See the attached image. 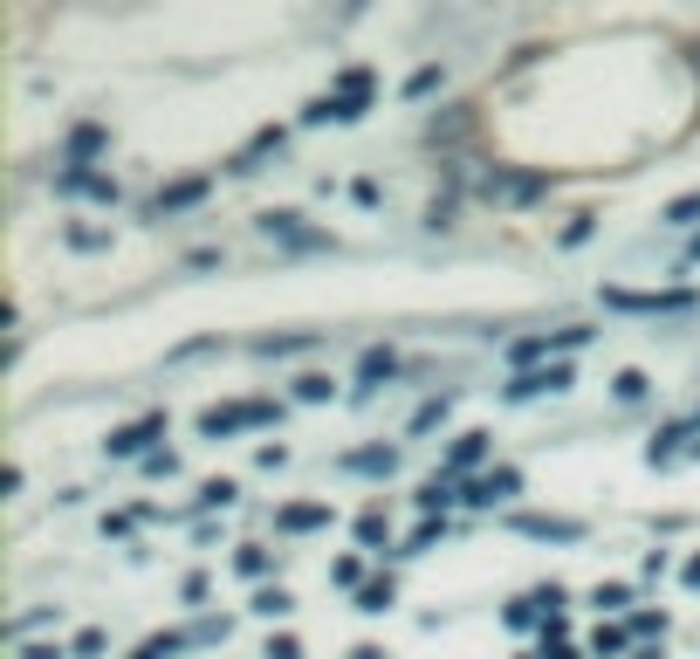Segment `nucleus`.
<instances>
[{
	"mask_svg": "<svg viewBox=\"0 0 700 659\" xmlns=\"http://www.w3.org/2000/svg\"><path fill=\"white\" fill-rule=\"evenodd\" d=\"M357 371H365V385H378V378H392V350H365V365H357Z\"/></svg>",
	"mask_w": 700,
	"mask_h": 659,
	"instance_id": "obj_14",
	"label": "nucleus"
},
{
	"mask_svg": "<svg viewBox=\"0 0 700 659\" xmlns=\"http://www.w3.org/2000/svg\"><path fill=\"white\" fill-rule=\"evenodd\" d=\"M21 659H62L56 646H28V652H21Z\"/></svg>",
	"mask_w": 700,
	"mask_h": 659,
	"instance_id": "obj_25",
	"label": "nucleus"
},
{
	"mask_svg": "<svg viewBox=\"0 0 700 659\" xmlns=\"http://www.w3.org/2000/svg\"><path fill=\"white\" fill-rule=\"evenodd\" d=\"M96 144H103V131H96V124H83V131H76V138H69V159H90V151H96Z\"/></svg>",
	"mask_w": 700,
	"mask_h": 659,
	"instance_id": "obj_17",
	"label": "nucleus"
},
{
	"mask_svg": "<svg viewBox=\"0 0 700 659\" xmlns=\"http://www.w3.org/2000/svg\"><path fill=\"white\" fill-rule=\"evenodd\" d=\"M508 495H515V467H495L487 481H474V495H467V501H481V509H487V501H508Z\"/></svg>",
	"mask_w": 700,
	"mask_h": 659,
	"instance_id": "obj_6",
	"label": "nucleus"
},
{
	"mask_svg": "<svg viewBox=\"0 0 700 659\" xmlns=\"http://www.w3.org/2000/svg\"><path fill=\"white\" fill-rule=\"evenodd\" d=\"M317 522H330V509H323V501H302V509H282V529H317Z\"/></svg>",
	"mask_w": 700,
	"mask_h": 659,
	"instance_id": "obj_11",
	"label": "nucleus"
},
{
	"mask_svg": "<svg viewBox=\"0 0 700 659\" xmlns=\"http://www.w3.org/2000/svg\"><path fill=\"white\" fill-rule=\"evenodd\" d=\"M365 104H371V69H351V76H344V83H336L330 96H317V104H309V124H323V117L351 124Z\"/></svg>",
	"mask_w": 700,
	"mask_h": 659,
	"instance_id": "obj_1",
	"label": "nucleus"
},
{
	"mask_svg": "<svg viewBox=\"0 0 700 659\" xmlns=\"http://www.w3.org/2000/svg\"><path fill=\"white\" fill-rule=\"evenodd\" d=\"M687 585H700V556H693V564H687Z\"/></svg>",
	"mask_w": 700,
	"mask_h": 659,
	"instance_id": "obj_27",
	"label": "nucleus"
},
{
	"mask_svg": "<svg viewBox=\"0 0 700 659\" xmlns=\"http://www.w3.org/2000/svg\"><path fill=\"white\" fill-rule=\"evenodd\" d=\"M289 604H296V598L275 585V591H262V598H254V612H262V618H282V612H289Z\"/></svg>",
	"mask_w": 700,
	"mask_h": 659,
	"instance_id": "obj_15",
	"label": "nucleus"
},
{
	"mask_svg": "<svg viewBox=\"0 0 700 659\" xmlns=\"http://www.w3.org/2000/svg\"><path fill=\"white\" fill-rule=\"evenodd\" d=\"M439 419H447V398H426L420 413H412V426H420V433H426V426H439Z\"/></svg>",
	"mask_w": 700,
	"mask_h": 659,
	"instance_id": "obj_19",
	"label": "nucleus"
},
{
	"mask_svg": "<svg viewBox=\"0 0 700 659\" xmlns=\"http://www.w3.org/2000/svg\"><path fill=\"white\" fill-rule=\"evenodd\" d=\"M351 659H385V652H378V646H357V652H351Z\"/></svg>",
	"mask_w": 700,
	"mask_h": 659,
	"instance_id": "obj_26",
	"label": "nucleus"
},
{
	"mask_svg": "<svg viewBox=\"0 0 700 659\" xmlns=\"http://www.w3.org/2000/svg\"><path fill=\"white\" fill-rule=\"evenodd\" d=\"M159 433H165V413H151V419H138V426H124V433H111V453H145Z\"/></svg>",
	"mask_w": 700,
	"mask_h": 659,
	"instance_id": "obj_3",
	"label": "nucleus"
},
{
	"mask_svg": "<svg viewBox=\"0 0 700 659\" xmlns=\"http://www.w3.org/2000/svg\"><path fill=\"white\" fill-rule=\"evenodd\" d=\"M447 501H454V481H426V488H420V509H447Z\"/></svg>",
	"mask_w": 700,
	"mask_h": 659,
	"instance_id": "obj_13",
	"label": "nucleus"
},
{
	"mask_svg": "<svg viewBox=\"0 0 700 659\" xmlns=\"http://www.w3.org/2000/svg\"><path fill=\"white\" fill-rule=\"evenodd\" d=\"M199 193H206V180H186V186H165L159 199H151V207H159V213H172V207H193Z\"/></svg>",
	"mask_w": 700,
	"mask_h": 659,
	"instance_id": "obj_9",
	"label": "nucleus"
},
{
	"mask_svg": "<svg viewBox=\"0 0 700 659\" xmlns=\"http://www.w3.org/2000/svg\"><path fill=\"white\" fill-rule=\"evenodd\" d=\"M357 612H392V577H385V585H365V598H357Z\"/></svg>",
	"mask_w": 700,
	"mask_h": 659,
	"instance_id": "obj_12",
	"label": "nucleus"
},
{
	"mask_svg": "<svg viewBox=\"0 0 700 659\" xmlns=\"http://www.w3.org/2000/svg\"><path fill=\"white\" fill-rule=\"evenodd\" d=\"M268 659H302V646L289 639V632H282V639H268Z\"/></svg>",
	"mask_w": 700,
	"mask_h": 659,
	"instance_id": "obj_24",
	"label": "nucleus"
},
{
	"mask_svg": "<svg viewBox=\"0 0 700 659\" xmlns=\"http://www.w3.org/2000/svg\"><path fill=\"white\" fill-rule=\"evenodd\" d=\"M481 453H487V433H460V440H454V453H447V467H474Z\"/></svg>",
	"mask_w": 700,
	"mask_h": 659,
	"instance_id": "obj_10",
	"label": "nucleus"
},
{
	"mask_svg": "<svg viewBox=\"0 0 700 659\" xmlns=\"http://www.w3.org/2000/svg\"><path fill=\"white\" fill-rule=\"evenodd\" d=\"M618 398H645V371H618Z\"/></svg>",
	"mask_w": 700,
	"mask_h": 659,
	"instance_id": "obj_21",
	"label": "nucleus"
},
{
	"mask_svg": "<svg viewBox=\"0 0 700 659\" xmlns=\"http://www.w3.org/2000/svg\"><path fill=\"white\" fill-rule=\"evenodd\" d=\"M570 385V365H550V371H529V378H515L508 398H536V392H563Z\"/></svg>",
	"mask_w": 700,
	"mask_h": 659,
	"instance_id": "obj_4",
	"label": "nucleus"
},
{
	"mask_svg": "<svg viewBox=\"0 0 700 659\" xmlns=\"http://www.w3.org/2000/svg\"><path fill=\"white\" fill-rule=\"evenodd\" d=\"M199 501H206V509H227V501H233V481H206Z\"/></svg>",
	"mask_w": 700,
	"mask_h": 659,
	"instance_id": "obj_18",
	"label": "nucleus"
},
{
	"mask_svg": "<svg viewBox=\"0 0 700 659\" xmlns=\"http://www.w3.org/2000/svg\"><path fill=\"white\" fill-rule=\"evenodd\" d=\"M605 302H611V310H687L693 296H687V289H666V296H632V289H611Z\"/></svg>",
	"mask_w": 700,
	"mask_h": 659,
	"instance_id": "obj_2",
	"label": "nucleus"
},
{
	"mask_svg": "<svg viewBox=\"0 0 700 659\" xmlns=\"http://www.w3.org/2000/svg\"><path fill=\"white\" fill-rule=\"evenodd\" d=\"M296 398H330V378H323V371H309V378H296Z\"/></svg>",
	"mask_w": 700,
	"mask_h": 659,
	"instance_id": "obj_20",
	"label": "nucleus"
},
{
	"mask_svg": "<svg viewBox=\"0 0 700 659\" xmlns=\"http://www.w3.org/2000/svg\"><path fill=\"white\" fill-rule=\"evenodd\" d=\"M626 598H632L626 585H598V604H605V612H626Z\"/></svg>",
	"mask_w": 700,
	"mask_h": 659,
	"instance_id": "obj_22",
	"label": "nucleus"
},
{
	"mask_svg": "<svg viewBox=\"0 0 700 659\" xmlns=\"http://www.w3.org/2000/svg\"><path fill=\"white\" fill-rule=\"evenodd\" d=\"M351 467H357V474H392L399 453H392V447H365V453H351Z\"/></svg>",
	"mask_w": 700,
	"mask_h": 659,
	"instance_id": "obj_8",
	"label": "nucleus"
},
{
	"mask_svg": "<svg viewBox=\"0 0 700 659\" xmlns=\"http://www.w3.org/2000/svg\"><path fill=\"white\" fill-rule=\"evenodd\" d=\"M262 234H282V241H296V247H317L323 234H309L302 213H262Z\"/></svg>",
	"mask_w": 700,
	"mask_h": 659,
	"instance_id": "obj_5",
	"label": "nucleus"
},
{
	"mask_svg": "<svg viewBox=\"0 0 700 659\" xmlns=\"http://www.w3.org/2000/svg\"><path fill=\"white\" fill-rule=\"evenodd\" d=\"M666 220H673V227H693V220H700V193H687V199H673V207H666Z\"/></svg>",
	"mask_w": 700,
	"mask_h": 659,
	"instance_id": "obj_16",
	"label": "nucleus"
},
{
	"mask_svg": "<svg viewBox=\"0 0 700 659\" xmlns=\"http://www.w3.org/2000/svg\"><path fill=\"white\" fill-rule=\"evenodd\" d=\"M357 536H365V543H385V516H378V509H371V516H365V522H357Z\"/></svg>",
	"mask_w": 700,
	"mask_h": 659,
	"instance_id": "obj_23",
	"label": "nucleus"
},
{
	"mask_svg": "<svg viewBox=\"0 0 700 659\" xmlns=\"http://www.w3.org/2000/svg\"><path fill=\"white\" fill-rule=\"evenodd\" d=\"M523 529H529V536H556V543H577L584 536V529L563 522V516H523Z\"/></svg>",
	"mask_w": 700,
	"mask_h": 659,
	"instance_id": "obj_7",
	"label": "nucleus"
}]
</instances>
